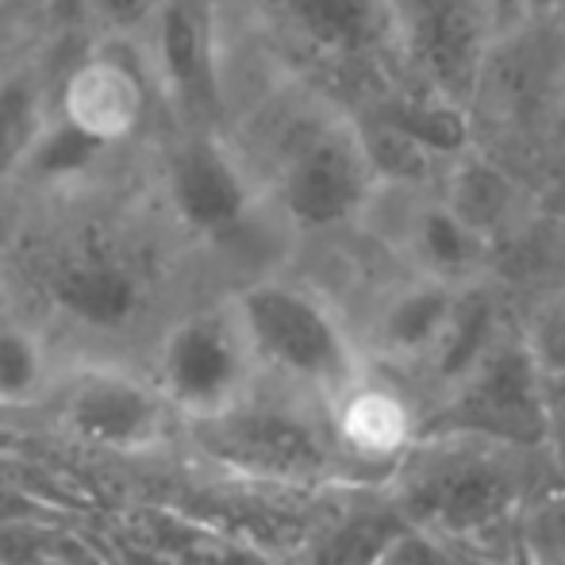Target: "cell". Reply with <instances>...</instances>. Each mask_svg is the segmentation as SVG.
Wrapping results in <instances>:
<instances>
[{
  "label": "cell",
  "instance_id": "7a4b0ae2",
  "mask_svg": "<svg viewBox=\"0 0 565 565\" xmlns=\"http://www.w3.org/2000/svg\"><path fill=\"white\" fill-rule=\"evenodd\" d=\"M227 300L258 358V370L308 401L328 408L370 373L365 347L323 292L289 277H258Z\"/></svg>",
  "mask_w": 565,
  "mask_h": 565
},
{
  "label": "cell",
  "instance_id": "44dd1931",
  "mask_svg": "<svg viewBox=\"0 0 565 565\" xmlns=\"http://www.w3.org/2000/svg\"><path fill=\"white\" fill-rule=\"evenodd\" d=\"M54 370L46 342L28 323H0V408H28L46 401Z\"/></svg>",
  "mask_w": 565,
  "mask_h": 565
},
{
  "label": "cell",
  "instance_id": "7402d4cb",
  "mask_svg": "<svg viewBox=\"0 0 565 565\" xmlns=\"http://www.w3.org/2000/svg\"><path fill=\"white\" fill-rule=\"evenodd\" d=\"M443 193H447L477 227L497 235V227L512 216L515 181L508 178L504 170H497V166L481 162L473 150H466L447 170V189H443Z\"/></svg>",
  "mask_w": 565,
  "mask_h": 565
},
{
  "label": "cell",
  "instance_id": "7c38bea8",
  "mask_svg": "<svg viewBox=\"0 0 565 565\" xmlns=\"http://www.w3.org/2000/svg\"><path fill=\"white\" fill-rule=\"evenodd\" d=\"M277 8L305 51L339 66L404 77L385 0H277Z\"/></svg>",
  "mask_w": 565,
  "mask_h": 565
},
{
  "label": "cell",
  "instance_id": "5bb4252c",
  "mask_svg": "<svg viewBox=\"0 0 565 565\" xmlns=\"http://www.w3.org/2000/svg\"><path fill=\"white\" fill-rule=\"evenodd\" d=\"M54 100H58V113L77 127L97 135L108 147H124L147 119V74L113 46H97L62 77Z\"/></svg>",
  "mask_w": 565,
  "mask_h": 565
},
{
  "label": "cell",
  "instance_id": "d4e9b609",
  "mask_svg": "<svg viewBox=\"0 0 565 565\" xmlns=\"http://www.w3.org/2000/svg\"><path fill=\"white\" fill-rule=\"evenodd\" d=\"M85 4H89L108 28L127 31V28H142L162 0H85Z\"/></svg>",
  "mask_w": 565,
  "mask_h": 565
},
{
  "label": "cell",
  "instance_id": "4316f807",
  "mask_svg": "<svg viewBox=\"0 0 565 565\" xmlns=\"http://www.w3.org/2000/svg\"><path fill=\"white\" fill-rule=\"evenodd\" d=\"M497 4H500V15H504L508 31H512L515 23L527 20V0H497Z\"/></svg>",
  "mask_w": 565,
  "mask_h": 565
},
{
  "label": "cell",
  "instance_id": "e0dca14e",
  "mask_svg": "<svg viewBox=\"0 0 565 565\" xmlns=\"http://www.w3.org/2000/svg\"><path fill=\"white\" fill-rule=\"evenodd\" d=\"M408 527L385 484L347 489V500L305 543V565H381Z\"/></svg>",
  "mask_w": 565,
  "mask_h": 565
},
{
  "label": "cell",
  "instance_id": "6da1fadb",
  "mask_svg": "<svg viewBox=\"0 0 565 565\" xmlns=\"http://www.w3.org/2000/svg\"><path fill=\"white\" fill-rule=\"evenodd\" d=\"M531 454L473 435H419L388 473L385 492L412 527L469 543L531 504Z\"/></svg>",
  "mask_w": 565,
  "mask_h": 565
},
{
  "label": "cell",
  "instance_id": "5b68a950",
  "mask_svg": "<svg viewBox=\"0 0 565 565\" xmlns=\"http://www.w3.org/2000/svg\"><path fill=\"white\" fill-rule=\"evenodd\" d=\"M419 435H473L535 454L551 447L554 419L535 339L504 328L458 385L435 396Z\"/></svg>",
  "mask_w": 565,
  "mask_h": 565
},
{
  "label": "cell",
  "instance_id": "ba28073f",
  "mask_svg": "<svg viewBox=\"0 0 565 565\" xmlns=\"http://www.w3.org/2000/svg\"><path fill=\"white\" fill-rule=\"evenodd\" d=\"M46 401L54 404L62 431L108 454L158 450L170 439V419H178L154 377L105 362L77 365L66 377H54Z\"/></svg>",
  "mask_w": 565,
  "mask_h": 565
},
{
  "label": "cell",
  "instance_id": "4fadbf2b",
  "mask_svg": "<svg viewBox=\"0 0 565 565\" xmlns=\"http://www.w3.org/2000/svg\"><path fill=\"white\" fill-rule=\"evenodd\" d=\"M408 189V204L401 212L396 246L412 274L435 277L450 285H477L489 269L492 235L477 227L447 193L427 185H401Z\"/></svg>",
  "mask_w": 565,
  "mask_h": 565
},
{
  "label": "cell",
  "instance_id": "ffe728a7",
  "mask_svg": "<svg viewBox=\"0 0 565 565\" xmlns=\"http://www.w3.org/2000/svg\"><path fill=\"white\" fill-rule=\"evenodd\" d=\"M504 316H500L497 300L481 289V281L469 285L461 292V305L454 312V323L447 331V339L439 342V350L431 354V362L424 365L427 385L435 396H443L447 388L458 385L477 362L492 350V342L504 335Z\"/></svg>",
  "mask_w": 565,
  "mask_h": 565
},
{
  "label": "cell",
  "instance_id": "9a60e30c",
  "mask_svg": "<svg viewBox=\"0 0 565 565\" xmlns=\"http://www.w3.org/2000/svg\"><path fill=\"white\" fill-rule=\"evenodd\" d=\"M466 289L469 285L435 281L424 274H412L408 281L388 289L370 323V350L377 354V362L424 370L439 342L447 339Z\"/></svg>",
  "mask_w": 565,
  "mask_h": 565
},
{
  "label": "cell",
  "instance_id": "8992f818",
  "mask_svg": "<svg viewBox=\"0 0 565 565\" xmlns=\"http://www.w3.org/2000/svg\"><path fill=\"white\" fill-rule=\"evenodd\" d=\"M412 89L473 113L508 23L497 0H385Z\"/></svg>",
  "mask_w": 565,
  "mask_h": 565
},
{
  "label": "cell",
  "instance_id": "277c9868",
  "mask_svg": "<svg viewBox=\"0 0 565 565\" xmlns=\"http://www.w3.org/2000/svg\"><path fill=\"white\" fill-rule=\"evenodd\" d=\"M185 427L212 461L246 481L300 492L377 484L347 458L331 431V419H316V412L300 404L262 401L254 393L224 416Z\"/></svg>",
  "mask_w": 565,
  "mask_h": 565
},
{
  "label": "cell",
  "instance_id": "603a6c76",
  "mask_svg": "<svg viewBox=\"0 0 565 565\" xmlns=\"http://www.w3.org/2000/svg\"><path fill=\"white\" fill-rule=\"evenodd\" d=\"M523 546L535 565H565V492L523 508Z\"/></svg>",
  "mask_w": 565,
  "mask_h": 565
},
{
  "label": "cell",
  "instance_id": "9c48e42d",
  "mask_svg": "<svg viewBox=\"0 0 565 565\" xmlns=\"http://www.w3.org/2000/svg\"><path fill=\"white\" fill-rule=\"evenodd\" d=\"M142 35V62L166 105L189 127H216L227 97L216 0H162Z\"/></svg>",
  "mask_w": 565,
  "mask_h": 565
},
{
  "label": "cell",
  "instance_id": "ac0fdd59",
  "mask_svg": "<svg viewBox=\"0 0 565 565\" xmlns=\"http://www.w3.org/2000/svg\"><path fill=\"white\" fill-rule=\"evenodd\" d=\"M51 113V77H46L43 62L20 54L0 74V185L15 181L31 142L39 139Z\"/></svg>",
  "mask_w": 565,
  "mask_h": 565
},
{
  "label": "cell",
  "instance_id": "d6986e66",
  "mask_svg": "<svg viewBox=\"0 0 565 565\" xmlns=\"http://www.w3.org/2000/svg\"><path fill=\"white\" fill-rule=\"evenodd\" d=\"M113 150L116 147L100 142L97 135L77 127L70 116H62L58 100H54V113L46 119L43 131H39V139L31 142L15 181L35 185V189H70V185H77V181L93 178Z\"/></svg>",
  "mask_w": 565,
  "mask_h": 565
},
{
  "label": "cell",
  "instance_id": "484cf974",
  "mask_svg": "<svg viewBox=\"0 0 565 565\" xmlns=\"http://www.w3.org/2000/svg\"><path fill=\"white\" fill-rule=\"evenodd\" d=\"M20 58V51H15V31L8 28L4 20H0V74H4L12 62Z\"/></svg>",
  "mask_w": 565,
  "mask_h": 565
},
{
  "label": "cell",
  "instance_id": "2e32d148",
  "mask_svg": "<svg viewBox=\"0 0 565 565\" xmlns=\"http://www.w3.org/2000/svg\"><path fill=\"white\" fill-rule=\"evenodd\" d=\"M142 277L116 258H74L62 262L51 277V305L70 323L100 335L127 331L142 312Z\"/></svg>",
  "mask_w": 565,
  "mask_h": 565
},
{
  "label": "cell",
  "instance_id": "8fae6325",
  "mask_svg": "<svg viewBox=\"0 0 565 565\" xmlns=\"http://www.w3.org/2000/svg\"><path fill=\"white\" fill-rule=\"evenodd\" d=\"M328 419L347 458L377 484L388 481L396 461L416 447L424 431V412L412 404V396L373 373L358 377L328 404Z\"/></svg>",
  "mask_w": 565,
  "mask_h": 565
},
{
  "label": "cell",
  "instance_id": "52a82bcc",
  "mask_svg": "<svg viewBox=\"0 0 565 565\" xmlns=\"http://www.w3.org/2000/svg\"><path fill=\"white\" fill-rule=\"evenodd\" d=\"M150 377L181 424H201L258 393L254 385L262 370L235 308L224 300L185 312L166 328Z\"/></svg>",
  "mask_w": 565,
  "mask_h": 565
},
{
  "label": "cell",
  "instance_id": "30bf717a",
  "mask_svg": "<svg viewBox=\"0 0 565 565\" xmlns=\"http://www.w3.org/2000/svg\"><path fill=\"white\" fill-rule=\"evenodd\" d=\"M166 204L193 238H231L250 224L262 189L216 127H189L166 154Z\"/></svg>",
  "mask_w": 565,
  "mask_h": 565
},
{
  "label": "cell",
  "instance_id": "cb8c5ba5",
  "mask_svg": "<svg viewBox=\"0 0 565 565\" xmlns=\"http://www.w3.org/2000/svg\"><path fill=\"white\" fill-rule=\"evenodd\" d=\"M381 565H473V562H469L466 554L458 551V543H450V539L408 527L396 539V546L385 554Z\"/></svg>",
  "mask_w": 565,
  "mask_h": 565
},
{
  "label": "cell",
  "instance_id": "3957f363",
  "mask_svg": "<svg viewBox=\"0 0 565 565\" xmlns=\"http://www.w3.org/2000/svg\"><path fill=\"white\" fill-rule=\"evenodd\" d=\"M385 189L362 127L350 113L305 116L277 158L269 204L292 235H339L373 216Z\"/></svg>",
  "mask_w": 565,
  "mask_h": 565
}]
</instances>
